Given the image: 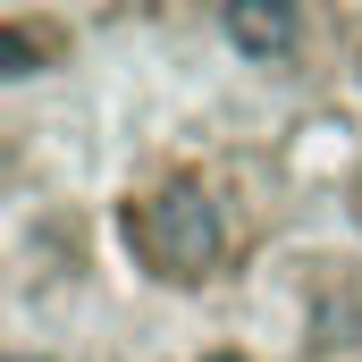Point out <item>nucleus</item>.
I'll return each mask as SVG.
<instances>
[{"mask_svg": "<svg viewBox=\"0 0 362 362\" xmlns=\"http://www.w3.org/2000/svg\"><path fill=\"white\" fill-rule=\"evenodd\" d=\"M127 245H135L160 278H202L219 262V211H211V194L169 185V194H152L144 211H127Z\"/></svg>", "mask_w": 362, "mask_h": 362, "instance_id": "nucleus-1", "label": "nucleus"}, {"mask_svg": "<svg viewBox=\"0 0 362 362\" xmlns=\"http://www.w3.org/2000/svg\"><path fill=\"white\" fill-rule=\"evenodd\" d=\"M228 34H236L245 51H278V42L295 34V8H270V0H236V8H228Z\"/></svg>", "mask_w": 362, "mask_h": 362, "instance_id": "nucleus-2", "label": "nucleus"}, {"mask_svg": "<svg viewBox=\"0 0 362 362\" xmlns=\"http://www.w3.org/2000/svg\"><path fill=\"white\" fill-rule=\"evenodd\" d=\"M0 59H8V76H25V68H34V42H25V25H0Z\"/></svg>", "mask_w": 362, "mask_h": 362, "instance_id": "nucleus-3", "label": "nucleus"}, {"mask_svg": "<svg viewBox=\"0 0 362 362\" xmlns=\"http://www.w3.org/2000/svg\"><path fill=\"white\" fill-rule=\"evenodd\" d=\"M211 362H236V354H211Z\"/></svg>", "mask_w": 362, "mask_h": 362, "instance_id": "nucleus-4", "label": "nucleus"}]
</instances>
